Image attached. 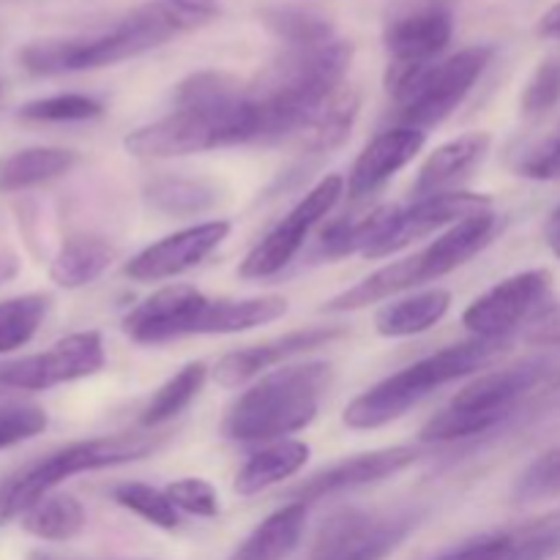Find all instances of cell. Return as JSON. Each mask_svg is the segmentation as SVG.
Returning <instances> with one entry per match:
<instances>
[{"instance_id": "cell-14", "label": "cell", "mask_w": 560, "mask_h": 560, "mask_svg": "<svg viewBox=\"0 0 560 560\" xmlns=\"http://www.w3.org/2000/svg\"><path fill=\"white\" fill-rule=\"evenodd\" d=\"M345 186L348 184H345L342 175H328L315 189L306 191L304 200L295 202L293 211L244 257V262L238 268V277L268 279L282 271L299 255V249L306 244L312 230L334 211L339 197L345 195Z\"/></svg>"}, {"instance_id": "cell-22", "label": "cell", "mask_w": 560, "mask_h": 560, "mask_svg": "<svg viewBox=\"0 0 560 560\" xmlns=\"http://www.w3.org/2000/svg\"><path fill=\"white\" fill-rule=\"evenodd\" d=\"M306 528V503L290 501L288 506L268 514L238 545L230 560H288L299 547Z\"/></svg>"}, {"instance_id": "cell-41", "label": "cell", "mask_w": 560, "mask_h": 560, "mask_svg": "<svg viewBox=\"0 0 560 560\" xmlns=\"http://www.w3.org/2000/svg\"><path fill=\"white\" fill-rule=\"evenodd\" d=\"M503 545H506L503 530H487V534L470 536V539L448 547V550H443L441 556L432 560H501Z\"/></svg>"}, {"instance_id": "cell-24", "label": "cell", "mask_w": 560, "mask_h": 560, "mask_svg": "<svg viewBox=\"0 0 560 560\" xmlns=\"http://www.w3.org/2000/svg\"><path fill=\"white\" fill-rule=\"evenodd\" d=\"M310 459V446L301 441H279L252 454L235 474L233 490L249 498L299 474Z\"/></svg>"}, {"instance_id": "cell-32", "label": "cell", "mask_w": 560, "mask_h": 560, "mask_svg": "<svg viewBox=\"0 0 560 560\" xmlns=\"http://www.w3.org/2000/svg\"><path fill=\"white\" fill-rule=\"evenodd\" d=\"M503 560H552L560 556V509L503 528Z\"/></svg>"}, {"instance_id": "cell-44", "label": "cell", "mask_w": 560, "mask_h": 560, "mask_svg": "<svg viewBox=\"0 0 560 560\" xmlns=\"http://www.w3.org/2000/svg\"><path fill=\"white\" fill-rule=\"evenodd\" d=\"M547 246H550L552 255L560 260V206L552 211L550 222H547Z\"/></svg>"}, {"instance_id": "cell-20", "label": "cell", "mask_w": 560, "mask_h": 560, "mask_svg": "<svg viewBox=\"0 0 560 560\" xmlns=\"http://www.w3.org/2000/svg\"><path fill=\"white\" fill-rule=\"evenodd\" d=\"M424 142L427 131L419 129L394 126V129L381 131V135L359 153V159H355L353 167H350L348 195L353 197V200H361V197L381 189L386 180H392L399 170L408 167V164L419 156Z\"/></svg>"}, {"instance_id": "cell-35", "label": "cell", "mask_w": 560, "mask_h": 560, "mask_svg": "<svg viewBox=\"0 0 560 560\" xmlns=\"http://www.w3.org/2000/svg\"><path fill=\"white\" fill-rule=\"evenodd\" d=\"M104 104L85 93H58V96L36 98L20 107L22 120L33 124H74V120L102 118Z\"/></svg>"}, {"instance_id": "cell-46", "label": "cell", "mask_w": 560, "mask_h": 560, "mask_svg": "<svg viewBox=\"0 0 560 560\" xmlns=\"http://www.w3.org/2000/svg\"><path fill=\"white\" fill-rule=\"evenodd\" d=\"M27 560H71V558L52 556V552H31V558H27Z\"/></svg>"}, {"instance_id": "cell-43", "label": "cell", "mask_w": 560, "mask_h": 560, "mask_svg": "<svg viewBox=\"0 0 560 560\" xmlns=\"http://www.w3.org/2000/svg\"><path fill=\"white\" fill-rule=\"evenodd\" d=\"M536 33H539L541 38H556V42H560V0L541 16L539 25H536Z\"/></svg>"}, {"instance_id": "cell-28", "label": "cell", "mask_w": 560, "mask_h": 560, "mask_svg": "<svg viewBox=\"0 0 560 560\" xmlns=\"http://www.w3.org/2000/svg\"><path fill=\"white\" fill-rule=\"evenodd\" d=\"M22 530L44 541H69L85 528V509L74 495L49 492L22 514Z\"/></svg>"}, {"instance_id": "cell-12", "label": "cell", "mask_w": 560, "mask_h": 560, "mask_svg": "<svg viewBox=\"0 0 560 560\" xmlns=\"http://www.w3.org/2000/svg\"><path fill=\"white\" fill-rule=\"evenodd\" d=\"M416 523L419 514L413 512L342 509L326 520L310 560H383L408 539Z\"/></svg>"}, {"instance_id": "cell-30", "label": "cell", "mask_w": 560, "mask_h": 560, "mask_svg": "<svg viewBox=\"0 0 560 560\" xmlns=\"http://www.w3.org/2000/svg\"><path fill=\"white\" fill-rule=\"evenodd\" d=\"M208 377V366L202 361L195 364H186L184 370L175 372L164 386H159V392L148 399V405L142 408L140 424L153 430V427H162L167 421H173L175 416L184 413L191 405V399L202 392Z\"/></svg>"}, {"instance_id": "cell-23", "label": "cell", "mask_w": 560, "mask_h": 560, "mask_svg": "<svg viewBox=\"0 0 560 560\" xmlns=\"http://www.w3.org/2000/svg\"><path fill=\"white\" fill-rule=\"evenodd\" d=\"M452 310V293L448 290H424V293L408 295V299L392 301L375 315V331L386 339H405L416 334L430 331Z\"/></svg>"}, {"instance_id": "cell-6", "label": "cell", "mask_w": 560, "mask_h": 560, "mask_svg": "<svg viewBox=\"0 0 560 560\" xmlns=\"http://www.w3.org/2000/svg\"><path fill=\"white\" fill-rule=\"evenodd\" d=\"M498 217L492 211L476 213V217L463 219L446 233L438 235L430 246H424L416 255L402 257V260L392 262V266L377 268L359 284L339 293L326 304V312H355L364 310L370 304H381V301L392 299V295L405 293V290L421 288L427 282L446 277V273L457 271L459 266L479 255L481 249L495 241L498 235Z\"/></svg>"}, {"instance_id": "cell-38", "label": "cell", "mask_w": 560, "mask_h": 560, "mask_svg": "<svg viewBox=\"0 0 560 560\" xmlns=\"http://www.w3.org/2000/svg\"><path fill=\"white\" fill-rule=\"evenodd\" d=\"M47 430V413L38 405L0 408V448H11Z\"/></svg>"}, {"instance_id": "cell-3", "label": "cell", "mask_w": 560, "mask_h": 560, "mask_svg": "<svg viewBox=\"0 0 560 560\" xmlns=\"http://www.w3.org/2000/svg\"><path fill=\"white\" fill-rule=\"evenodd\" d=\"M350 60L353 44L342 38L282 55L249 91L260 118L257 142L299 140L323 104L345 85Z\"/></svg>"}, {"instance_id": "cell-39", "label": "cell", "mask_w": 560, "mask_h": 560, "mask_svg": "<svg viewBox=\"0 0 560 560\" xmlns=\"http://www.w3.org/2000/svg\"><path fill=\"white\" fill-rule=\"evenodd\" d=\"M167 498L178 512L195 514V517H219V495L208 481L202 479H178L164 487Z\"/></svg>"}, {"instance_id": "cell-25", "label": "cell", "mask_w": 560, "mask_h": 560, "mask_svg": "<svg viewBox=\"0 0 560 560\" xmlns=\"http://www.w3.org/2000/svg\"><path fill=\"white\" fill-rule=\"evenodd\" d=\"M113 244H107L104 238H93V235H80V238H69L60 246L52 266H49V279L63 290L85 288V284L96 282L113 266Z\"/></svg>"}, {"instance_id": "cell-17", "label": "cell", "mask_w": 560, "mask_h": 560, "mask_svg": "<svg viewBox=\"0 0 560 560\" xmlns=\"http://www.w3.org/2000/svg\"><path fill=\"white\" fill-rule=\"evenodd\" d=\"M416 459H419V452L410 446H392L377 448V452L370 454H359V457L342 459V463L331 465V468L306 479L304 485L290 492V498L310 506V503L323 501V498L342 495V492H353L361 490V487L392 479V476L408 470Z\"/></svg>"}, {"instance_id": "cell-21", "label": "cell", "mask_w": 560, "mask_h": 560, "mask_svg": "<svg viewBox=\"0 0 560 560\" xmlns=\"http://www.w3.org/2000/svg\"><path fill=\"white\" fill-rule=\"evenodd\" d=\"M492 137L487 131H470V135L457 137V140L446 142V145L435 148L421 164L419 178L413 184V197H430L452 191V186L459 178L479 167L485 162L487 151H490Z\"/></svg>"}, {"instance_id": "cell-11", "label": "cell", "mask_w": 560, "mask_h": 560, "mask_svg": "<svg viewBox=\"0 0 560 560\" xmlns=\"http://www.w3.org/2000/svg\"><path fill=\"white\" fill-rule=\"evenodd\" d=\"M490 208V197L474 195V191H443V195L416 197L410 206H383L381 228L364 249V257L375 260V257L397 255L430 233L454 228L463 219L485 213Z\"/></svg>"}, {"instance_id": "cell-40", "label": "cell", "mask_w": 560, "mask_h": 560, "mask_svg": "<svg viewBox=\"0 0 560 560\" xmlns=\"http://www.w3.org/2000/svg\"><path fill=\"white\" fill-rule=\"evenodd\" d=\"M517 173L530 180L560 178V131L545 140L541 145L530 148L517 164Z\"/></svg>"}, {"instance_id": "cell-31", "label": "cell", "mask_w": 560, "mask_h": 560, "mask_svg": "<svg viewBox=\"0 0 560 560\" xmlns=\"http://www.w3.org/2000/svg\"><path fill=\"white\" fill-rule=\"evenodd\" d=\"M145 197L156 211L173 217L202 213L219 200L217 186L202 178H184V175H164L145 186Z\"/></svg>"}, {"instance_id": "cell-13", "label": "cell", "mask_w": 560, "mask_h": 560, "mask_svg": "<svg viewBox=\"0 0 560 560\" xmlns=\"http://www.w3.org/2000/svg\"><path fill=\"white\" fill-rule=\"evenodd\" d=\"M552 299V273L545 268L514 273L503 279L495 288L474 301L465 310L463 326L476 339H492V342H506L512 331H517L523 323H534L536 317L550 310Z\"/></svg>"}, {"instance_id": "cell-34", "label": "cell", "mask_w": 560, "mask_h": 560, "mask_svg": "<svg viewBox=\"0 0 560 560\" xmlns=\"http://www.w3.org/2000/svg\"><path fill=\"white\" fill-rule=\"evenodd\" d=\"M113 501L120 509H129L131 514H137L140 520L162 530H175L180 525V512L173 506L167 492L156 490L151 485H142V481H124V485H118L113 490Z\"/></svg>"}, {"instance_id": "cell-33", "label": "cell", "mask_w": 560, "mask_h": 560, "mask_svg": "<svg viewBox=\"0 0 560 560\" xmlns=\"http://www.w3.org/2000/svg\"><path fill=\"white\" fill-rule=\"evenodd\" d=\"M49 310V299L42 293L16 295L0 301V355L25 348L36 337Z\"/></svg>"}, {"instance_id": "cell-15", "label": "cell", "mask_w": 560, "mask_h": 560, "mask_svg": "<svg viewBox=\"0 0 560 560\" xmlns=\"http://www.w3.org/2000/svg\"><path fill=\"white\" fill-rule=\"evenodd\" d=\"M104 345L96 331L69 334L44 353L25 355L0 364V386L20 392H47L60 383H74L102 372Z\"/></svg>"}, {"instance_id": "cell-27", "label": "cell", "mask_w": 560, "mask_h": 560, "mask_svg": "<svg viewBox=\"0 0 560 560\" xmlns=\"http://www.w3.org/2000/svg\"><path fill=\"white\" fill-rule=\"evenodd\" d=\"M77 164V153L66 148H25L0 164V191H20L60 178Z\"/></svg>"}, {"instance_id": "cell-29", "label": "cell", "mask_w": 560, "mask_h": 560, "mask_svg": "<svg viewBox=\"0 0 560 560\" xmlns=\"http://www.w3.org/2000/svg\"><path fill=\"white\" fill-rule=\"evenodd\" d=\"M260 20L273 36L288 42L293 49L334 42L331 20L304 5H268L260 11Z\"/></svg>"}, {"instance_id": "cell-36", "label": "cell", "mask_w": 560, "mask_h": 560, "mask_svg": "<svg viewBox=\"0 0 560 560\" xmlns=\"http://www.w3.org/2000/svg\"><path fill=\"white\" fill-rule=\"evenodd\" d=\"M550 498H560V446L539 454L512 487L514 503H539Z\"/></svg>"}, {"instance_id": "cell-10", "label": "cell", "mask_w": 560, "mask_h": 560, "mask_svg": "<svg viewBox=\"0 0 560 560\" xmlns=\"http://www.w3.org/2000/svg\"><path fill=\"white\" fill-rule=\"evenodd\" d=\"M492 60V47H465L427 66L397 98V126L427 131L443 124L465 102Z\"/></svg>"}, {"instance_id": "cell-42", "label": "cell", "mask_w": 560, "mask_h": 560, "mask_svg": "<svg viewBox=\"0 0 560 560\" xmlns=\"http://www.w3.org/2000/svg\"><path fill=\"white\" fill-rule=\"evenodd\" d=\"M528 339L536 345H560V306H550L545 315L536 317Z\"/></svg>"}, {"instance_id": "cell-9", "label": "cell", "mask_w": 560, "mask_h": 560, "mask_svg": "<svg viewBox=\"0 0 560 560\" xmlns=\"http://www.w3.org/2000/svg\"><path fill=\"white\" fill-rule=\"evenodd\" d=\"M454 36L452 0H394L383 22L388 52L386 91L397 98L427 66L441 60Z\"/></svg>"}, {"instance_id": "cell-2", "label": "cell", "mask_w": 560, "mask_h": 560, "mask_svg": "<svg viewBox=\"0 0 560 560\" xmlns=\"http://www.w3.org/2000/svg\"><path fill=\"white\" fill-rule=\"evenodd\" d=\"M219 16L217 0H151L120 16L109 31L82 38H42L20 49L22 69L38 77L93 71L200 31Z\"/></svg>"}, {"instance_id": "cell-18", "label": "cell", "mask_w": 560, "mask_h": 560, "mask_svg": "<svg viewBox=\"0 0 560 560\" xmlns=\"http://www.w3.org/2000/svg\"><path fill=\"white\" fill-rule=\"evenodd\" d=\"M288 315L282 295H257V299H208L200 293L180 323L178 339L213 337V334H238L266 326Z\"/></svg>"}, {"instance_id": "cell-45", "label": "cell", "mask_w": 560, "mask_h": 560, "mask_svg": "<svg viewBox=\"0 0 560 560\" xmlns=\"http://www.w3.org/2000/svg\"><path fill=\"white\" fill-rule=\"evenodd\" d=\"M545 402L550 405V408H560V377L556 383H552L550 388H547V394H545Z\"/></svg>"}, {"instance_id": "cell-7", "label": "cell", "mask_w": 560, "mask_h": 560, "mask_svg": "<svg viewBox=\"0 0 560 560\" xmlns=\"http://www.w3.org/2000/svg\"><path fill=\"white\" fill-rule=\"evenodd\" d=\"M545 372L547 366L541 361H525V364L479 375L474 383L459 388L452 402L421 427V441L452 443L495 430L517 410L525 394L534 392L545 381Z\"/></svg>"}, {"instance_id": "cell-26", "label": "cell", "mask_w": 560, "mask_h": 560, "mask_svg": "<svg viewBox=\"0 0 560 560\" xmlns=\"http://www.w3.org/2000/svg\"><path fill=\"white\" fill-rule=\"evenodd\" d=\"M359 91L350 85H342L326 104H323L320 113L312 118V124L301 131L295 142L310 153L334 151V148H339L348 140L350 129H353L355 124V115H359Z\"/></svg>"}, {"instance_id": "cell-8", "label": "cell", "mask_w": 560, "mask_h": 560, "mask_svg": "<svg viewBox=\"0 0 560 560\" xmlns=\"http://www.w3.org/2000/svg\"><path fill=\"white\" fill-rule=\"evenodd\" d=\"M162 435H140V432H131V435H104L63 446L60 452L49 454L47 459L33 465L31 470H25L11 485V490L0 498V523L22 517L33 503L42 501L44 495H49L55 487L63 485L71 476L118 468V465L145 459L162 446Z\"/></svg>"}, {"instance_id": "cell-37", "label": "cell", "mask_w": 560, "mask_h": 560, "mask_svg": "<svg viewBox=\"0 0 560 560\" xmlns=\"http://www.w3.org/2000/svg\"><path fill=\"white\" fill-rule=\"evenodd\" d=\"M560 104V58L541 60L539 69L530 74L528 85H525L523 96H520V109H523L525 118H541L550 109H556Z\"/></svg>"}, {"instance_id": "cell-47", "label": "cell", "mask_w": 560, "mask_h": 560, "mask_svg": "<svg viewBox=\"0 0 560 560\" xmlns=\"http://www.w3.org/2000/svg\"><path fill=\"white\" fill-rule=\"evenodd\" d=\"M0 394H3V386H0Z\"/></svg>"}, {"instance_id": "cell-5", "label": "cell", "mask_w": 560, "mask_h": 560, "mask_svg": "<svg viewBox=\"0 0 560 560\" xmlns=\"http://www.w3.org/2000/svg\"><path fill=\"white\" fill-rule=\"evenodd\" d=\"M503 350H506V342H492V339L448 345V348L405 366L397 375L375 383L370 392L355 397L345 408L342 421L350 430H377V427L392 424L410 408L424 402L441 386H448L459 377H468L490 366Z\"/></svg>"}, {"instance_id": "cell-4", "label": "cell", "mask_w": 560, "mask_h": 560, "mask_svg": "<svg viewBox=\"0 0 560 560\" xmlns=\"http://www.w3.org/2000/svg\"><path fill=\"white\" fill-rule=\"evenodd\" d=\"M331 381L334 370L326 361L268 372L235 399L222 421V435L235 443H262L306 430L320 413Z\"/></svg>"}, {"instance_id": "cell-19", "label": "cell", "mask_w": 560, "mask_h": 560, "mask_svg": "<svg viewBox=\"0 0 560 560\" xmlns=\"http://www.w3.org/2000/svg\"><path fill=\"white\" fill-rule=\"evenodd\" d=\"M339 337H342V328L317 326L304 328V331H290L284 334V337L268 339V342L249 345V348L233 350V353H228L217 364L213 381L224 388H238L244 386V383H249L252 377L268 372L271 366L284 364L288 359L306 353V350L323 348V345L334 342V339Z\"/></svg>"}, {"instance_id": "cell-1", "label": "cell", "mask_w": 560, "mask_h": 560, "mask_svg": "<svg viewBox=\"0 0 560 560\" xmlns=\"http://www.w3.org/2000/svg\"><path fill=\"white\" fill-rule=\"evenodd\" d=\"M260 118L249 91L224 71H195L175 88V109L124 140L140 159H175L257 142Z\"/></svg>"}, {"instance_id": "cell-16", "label": "cell", "mask_w": 560, "mask_h": 560, "mask_svg": "<svg viewBox=\"0 0 560 560\" xmlns=\"http://www.w3.org/2000/svg\"><path fill=\"white\" fill-rule=\"evenodd\" d=\"M230 235V222L217 219V222H202L195 228L178 230L156 244L145 246L126 262L124 273L135 282H162L173 279L178 273H186L189 268L200 266L213 249L222 246V241Z\"/></svg>"}]
</instances>
